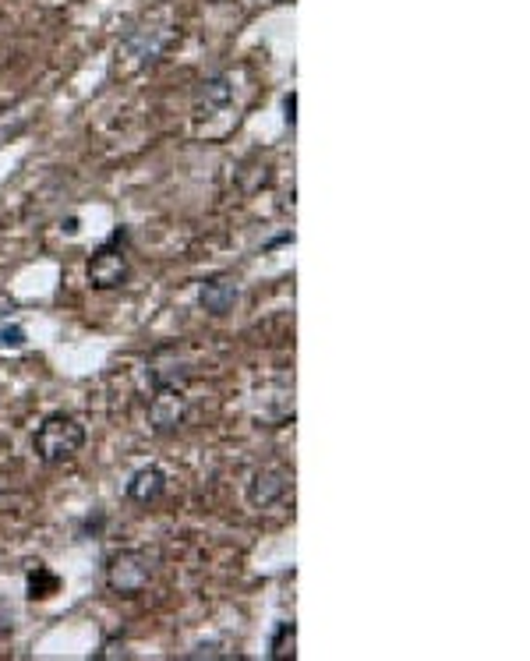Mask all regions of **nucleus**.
Masks as SVG:
<instances>
[{
  "instance_id": "f257e3e1",
  "label": "nucleus",
  "mask_w": 530,
  "mask_h": 661,
  "mask_svg": "<svg viewBox=\"0 0 530 661\" xmlns=\"http://www.w3.org/2000/svg\"><path fill=\"white\" fill-rule=\"evenodd\" d=\"M85 446V425L71 414H50L33 435V449L43 463H64Z\"/></svg>"
},
{
  "instance_id": "f03ea898",
  "label": "nucleus",
  "mask_w": 530,
  "mask_h": 661,
  "mask_svg": "<svg viewBox=\"0 0 530 661\" xmlns=\"http://www.w3.org/2000/svg\"><path fill=\"white\" fill-rule=\"evenodd\" d=\"M132 280V262H128V231L117 227L113 237L100 244V252L89 259V283L96 291H117Z\"/></svg>"
},
{
  "instance_id": "7ed1b4c3",
  "label": "nucleus",
  "mask_w": 530,
  "mask_h": 661,
  "mask_svg": "<svg viewBox=\"0 0 530 661\" xmlns=\"http://www.w3.org/2000/svg\"><path fill=\"white\" fill-rule=\"evenodd\" d=\"M149 580H152V559L145 552H132V548L117 552L106 566V587L121 597L142 595Z\"/></svg>"
},
{
  "instance_id": "20e7f679",
  "label": "nucleus",
  "mask_w": 530,
  "mask_h": 661,
  "mask_svg": "<svg viewBox=\"0 0 530 661\" xmlns=\"http://www.w3.org/2000/svg\"><path fill=\"white\" fill-rule=\"evenodd\" d=\"M191 403L184 397V390H152L149 400V421L156 431H177L188 421Z\"/></svg>"
},
{
  "instance_id": "39448f33",
  "label": "nucleus",
  "mask_w": 530,
  "mask_h": 661,
  "mask_svg": "<svg viewBox=\"0 0 530 661\" xmlns=\"http://www.w3.org/2000/svg\"><path fill=\"white\" fill-rule=\"evenodd\" d=\"M287 488H290V474L283 467H259L248 481V502L255 509H269L287 496Z\"/></svg>"
},
{
  "instance_id": "423d86ee",
  "label": "nucleus",
  "mask_w": 530,
  "mask_h": 661,
  "mask_svg": "<svg viewBox=\"0 0 530 661\" xmlns=\"http://www.w3.org/2000/svg\"><path fill=\"white\" fill-rule=\"evenodd\" d=\"M237 298H240V287H237V280L227 276V272L205 276L199 283V304L209 315H227V311H233Z\"/></svg>"
},
{
  "instance_id": "0eeeda50",
  "label": "nucleus",
  "mask_w": 530,
  "mask_h": 661,
  "mask_svg": "<svg viewBox=\"0 0 530 661\" xmlns=\"http://www.w3.org/2000/svg\"><path fill=\"white\" fill-rule=\"evenodd\" d=\"M191 382V364L181 361L173 350H160L149 364V386L152 390H184Z\"/></svg>"
},
{
  "instance_id": "6e6552de",
  "label": "nucleus",
  "mask_w": 530,
  "mask_h": 661,
  "mask_svg": "<svg viewBox=\"0 0 530 661\" xmlns=\"http://www.w3.org/2000/svg\"><path fill=\"white\" fill-rule=\"evenodd\" d=\"M166 492V474L160 467H142L134 470L132 481H128V498L138 502V506H149Z\"/></svg>"
},
{
  "instance_id": "1a4fd4ad",
  "label": "nucleus",
  "mask_w": 530,
  "mask_h": 661,
  "mask_svg": "<svg viewBox=\"0 0 530 661\" xmlns=\"http://www.w3.org/2000/svg\"><path fill=\"white\" fill-rule=\"evenodd\" d=\"M269 658L276 661H294L298 658V626L294 623H276L272 640H269Z\"/></svg>"
},
{
  "instance_id": "9d476101",
  "label": "nucleus",
  "mask_w": 530,
  "mask_h": 661,
  "mask_svg": "<svg viewBox=\"0 0 530 661\" xmlns=\"http://www.w3.org/2000/svg\"><path fill=\"white\" fill-rule=\"evenodd\" d=\"M231 96H233V89L223 74L205 78V82L199 85V106H205V110H220V106H227Z\"/></svg>"
},
{
  "instance_id": "9b49d317",
  "label": "nucleus",
  "mask_w": 530,
  "mask_h": 661,
  "mask_svg": "<svg viewBox=\"0 0 530 661\" xmlns=\"http://www.w3.org/2000/svg\"><path fill=\"white\" fill-rule=\"evenodd\" d=\"M0 343H4V347H25V330H22V326H4Z\"/></svg>"
},
{
  "instance_id": "f8f14e48",
  "label": "nucleus",
  "mask_w": 530,
  "mask_h": 661,
  "mask_svg": "<svg viewBox=\"0 0 530 661\" xmlns=\"http://www.w3.org/2000/svg\"><path fill=\"white\" fill-rule=\"evenodd\" d=\"M294 110H298V96L290 93V96H283V117H287V124H290V128L298 124V113H294Z\"/></svg>"
},
{
  "instance_id": "ddd939ff",
  "label": "nucleus",
  "mask_w": 530,
  "mask_h": 661,
  "mask_svg": "<svg viewBox=\"0 0 530 661\" xmlns=\"http://www.w3.org/2000/svg\"><path fill=\"white\" fill-rule=\"evenodd\" d=\"M11 308H15V301L0 291V319H4V315H11Z\"/></svg>"
}]
</instances>
